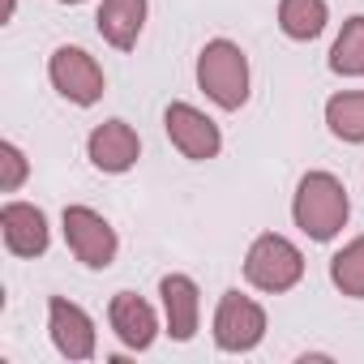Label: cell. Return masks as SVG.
I'll list each match as a JSON object with an SVG mask.
<instances>
[{"label": "cell", "mask_w": 364, "mask_h": 364, "mask_svg": "<svg viewBox=\"0 0 364 364\" xmlns=\"http://www.w3.org/2000/svg\"><path fill=\"white\" fill-rule=\"evenodd\" d=\"M48 82L56 86L60 99H69V103H77V107H95V103L103 99V90H107V77H103L99 60H95L90 52H82V48H69V43L52 52V60H48Z\"/></svg>", "instance_id": "6"}, {"label": "cell", "mask_w": 364, "mask_h": 364, "mask_svg": "<svg viewBox=\"0 0 364 364\" xmlns=\"http://www.w3.org/2000/svg\"><path fill=\"white\" fill-rule=\"evenodd\" d=\"M159 296H163V321L167 334L176 343H189L202 326V291L189 274H163L159 279Z\"/></svg>", "instance_id": "11"}, {"label": "cell", "mask_w": 364, "mask_h": 364, "mask_svg": "<svg viewBox=\"0 0 364 364\" xmlns=\"http://www.w3.org/2000/svg\"><path fill=\"white\" fill-rule=\"evenodd\" d=\"M26 176H31V163H26L22 146L18 141H0V189L18 193L26 185Z\"/></svg>", "instance_id": "18"}, {"label": "cell", "mask_w": 364, "mask_h": 364, "mask_svg": "<svg viewBox=\"0 0 364 364\" xmlns=\"http://www.w3.org/2000/svg\"><path fill=\"white\" fill-rule=\"evenodd\" d=\"M0 236L14 257H39L52 245V228L48 215L35 202H5L0 206Z\"/></svg>", "instance_id": "10"}, {"label": "cell", "mask_w": 364, "mask_h": 364, "mask_svg": "<svg viewBox=\"0 0 364 364\" xmlns=\"http://www.w3.org/2000/svg\"><path fill=\"white\" fill-rule=\"evenodd\" d=\"M60 228H65V245L69 253L86 266V270H107L120 253V240H116V228L90 210V206H65L60 215Z\"/></svg>", "instance_id": "4"}, {"label": "cell", "mask_w": 364, "mask_h": 364, "mask_svg": "<svg viewBox=\"0 0 364 364\" xmlns=\"http://www.w3.org/2000/svg\"><path fill=\"white\" fill-rule=\"evenodd\" d=\"M107 321L116 330V338L129 347V351H146L154 338H159V313L150 300H141L137 291H116L112 304H107Z\"/></svg>", "instance_id": "12"}, {"label": "cell", "mask_w": 364, "mask_h": 364, "mask_svg": "<svg viewBox=\"0 0 364 364\" xmlns=\"http://www.w3.org/2000/svg\"><path fill=\"white\" fill-rule=\"evenodd\" d=\"M95 22H99V35L116 52H129L146 26V0H103Z\"/></svg>", "instance_id": "13"}, {"label": "cell", "mask_w": 364, "mask_h": 364, "mask_svg": "<svg viewBox=\"0 0 364 364\" xmlns=\"http://www.w3.org/2000/svg\"><path fill=\"white\" fill-rule=\"evenodd\" d=\"M198 86L223 112H240L249 103V56L232 39H210L198 52Z\"/></svg>", "instance_id": "2"}, {"label": "cell", "mask_w": 364, "mask_h": 364, "mask_svg": "<svg viewBox=\"0 0 364 364\" xmlns=\"http://www.w3.org/2000/svg\"><path fill=\"white\" fill-rule=\"evenodd\" d=\"M163 129H167L171 146L185 154V159H193V163L219 159V150H223V133H219V124H215L202 107H193V103H167V112H163Z\"/></svg>", "instance_id": "7"}, {"label": "cell", "mask_w": 364, "mask_h": 364, "mask_svg": "<svg viewBox=\"0 0 364 364\" xmlns=\"http://www.w3.org/2000/svg\"><path fill=\"white\" fill-rule=\"evenodd\" d=\"M326 124L338 141H364V90H338L326 99Z\"/></svg>", "instance_id": "15"}, {"label": "cell", "mask_w": 364, "mask_h": 364, "mask_svg": "<svg viewBox=\"0 0 364 364\" xmlns=\"http://www.w3.org/2000/svg\"><path fill=\"white\" fill-rule=\"evenodd\" d=\"M48 334H52V347L65 360H90L95 347H99V334H95L90 313L82 304L65 300V296H52L48 300Z\"/></svg>", "instance_id": "8"}, {"label": "cell", "mask_w": 364, "mask_h": 364, "mask_svg": "<svg viewBox=\"0 0 364 364\" xmlns=\"http://www.w3.org/2000/svg\"><path fill=\"white\" fill-rule=\"evenodd\" d=\"M330 283L351 296V300H364V236L347 240L334 257H330Z\"/></svg>", "instance_id": "17"}, {"label": "cell", "mask_w": 364, "mask_h": 364, "mask_svg": "<svg viewBox=\"0 0 364 364\" xmlns=\"http://www.w3.org/2000/svg\"><path fill=\"white\" fill-rule=\"evenodd\" d=\"M14 9H18V0H5V22L14 18Z\"/></svg>", "instance_id": "19"}, {"label": "cell", "mask_w": 364, "mask_h": 364, "mask_svg": "<svg viewBox=\"0 0 364 364\" xmlns=\"http://www.w3.org/2000/svg\"><path fill=\"white\" fill-rule=\"evenodd\" d=\"M266 338V309L245 291H223L215 309V347L228 355H245Z\"/></svg>", "instance_id": "5"}, {"label": "cell", "mask_w": 364, "mask_h": 364, "mask_svg": "<svg viewBox=\"0 0 364 364\" xmlns=\"http://www.w3.org/2000/svg\"><path fill=\"white\" fill-rule=\"evenodd\" d=\"M245 279H249L257 291H270V296L291 291V287L304 279V253H300L287 236L262 232V236L249 245V253H245Z\"/></svg>", "instance_id": "3"}, {"label": "cell", "mask_w": 364, "mask_h": 364, "mask_svg": "<svg viewBox=\"0 0 364 364\" xmlns=\"http://www.w3.org/2000/svg\"><path fill=\"white\" fill-rule=\"evenodd\" d=\"M347 215H351V198L334 171H304L300 176L296 198H291V219L309 240H317V245L334 240L347 228Z\"/></svg>", "instance_id": "1"}, {"label": "cell", "mask_w": 364, "mask_h": 364, "mask_svg": "<svg viewBox=\"0 0 364 364\" xmlns=\"http://www.w3.org/2000/svg\"><path fill=\"white\" fill-rule=\"evenodd\" d=\"M330 69L338 77H364V14L347 18L334 48H330Z\"/></svg>", "instance_id": "16"}, {"label": "cell", "mask_w": 364, "mask_h": 364, "mask_svg": "<svg viewBox=\"0 0 364 364\" xmlns=\"http://www.w3.org/2000/svg\"><path fill=\"white\" fill-rule=\"evenodd\" d=\"M86 159H90L99 171H107V176H124V171L137 167V159H141V137H137V129L124 124V120H103V124H95L90 137H86Z\"/></svg>", "instance_id": "9"}, {"label": "cell", "mask_w": 364, "mask_h": 364, "mask_svg": "<svg viewBox=\"0 0 364 364\" xmlns=\"http://www.w3.org/2000/svg\"><path fill=\"white\" fill-rule=\"evenodd\" d=\"M330 22L326 0H279V31L296 43H313Z\"/></svg>", "instance_id": "14"}, {"label": "cell", "mask_w": 364, "mask_h": 364, "mask_svg": "<svg viewBox=\"0 0 364 364\" xmlns=\"http://www.w3.org/2000/svg\"><path fill=\"white\" fill-rule=\"evenodd\" d=\"M60 5H82V0H60Z\"/></svg>", "instance_id": "20"}]
</instances>
